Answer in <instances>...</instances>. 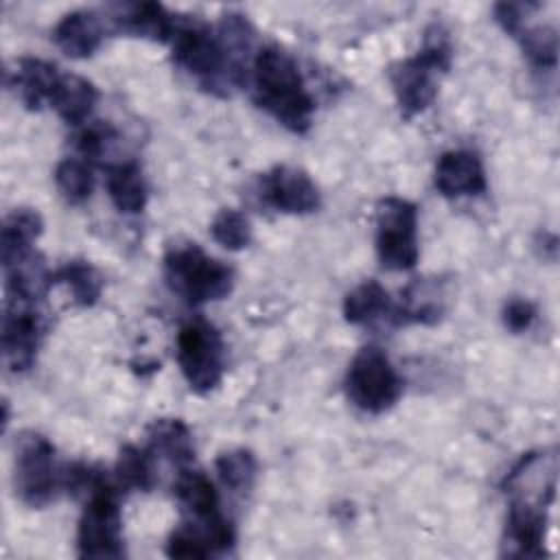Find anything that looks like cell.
I'll return each instance as SVG.
<instances>
[{"label":"cell","mask_w":560,"mask_h":560,"mask_svg":"<svg viewBox=\"0 0 560 560\" xmlns=\"http://www.w3.org/2000/svg\"><path fill=\"white\" fill-rule=\"evenodd\" d=\"M254 101L293 133H306L315 101L308 94L298 63L278 46H262L252 61Z\"/></svg>","instance_id":"1"},{"label":"cell","mask_w":560,"mask_h":560,"mask_svg":"<svg viewBox=\"0 0 560 560\" xmlns=\"http://www.w3.org/2000/svg\"><path fill=\"white\" fill-rule=\"evenodd\" d=\"M451 68V42L448 33L440 24H431L424 33V44L420 52L411 59L398 61L389 68V81L405 118L424 112L435 94V77Z\"/></svg>","instance_id":"2"},{"label":"cell","mask_w":560,"mask_h":560,"mask_svg":"<svg viewBox=\"0 0 560 560\" xmlns=\"http://www.w3.org/2000/svg\"><path fill=\"white\" fill-rule=\"evenodd\" d=\"M166 287L188 306L223 300L232 293L234 271L208 256L197 243L175 245L164 254Z\"/></svg>","instance_id":"3"},{"label":"cell","mask_w":560,"mask_h":560,"mask_svg":"<svg viewBox=\"0 0 560 560\" xmlns=\"http://www.w3.org/2000/svg\"><path fill=\"white\" fill-rule=\"evenodd\" d=\"M168 44L173 48V61L192 74L208 92L225 96L223 85H234L230 59L219 35H214L199 18L175 15V28Z\"/></svg>","instance_id":"4"},{"label":"cell","mask_w":560,"mask_h":560,"mask_svg":"<svg viewBox=\"0 0 560 560\" xmlns=\"http://www.w3.org/2000/svg\"><path fill=\"white\" fill-rule=\"evenodd\" d=\"M346 394L354 407L374 416L396 405L402 394V378L383 348L365 346L352 357L346 372Z\"/></svg>","instance_id":"5"},{"label":"cell","mask_w":560,"mask_h":560,"mask_svg":"<svg viewBox=\"0 0 560 560\" xmlns=\"http://www.w3.org/2000/svg\"><path fill=\"white\" fill-rule=\"evenodd\" d=\"M15 494L31 508L48 505L63 488V470L57 466V453L48 438L24 431L15 442Z\"/></svg>","instance_id":"6"},{"label":"cell","mask_w":560,"mask_h":560,"mask_svg":"<svg viewBox=\"0 0 560 560\" xmlns=\"http://www.w3.org/2000/svg\"><path fill=\"white\" fill-rule=\"evenodd\" d=\"M177 363L192 392L214 389L225 370V346L217 326L203 317L186 322L177 332Z\"/></svg>","instance_id":"7"},{"label":"cell","mask_w":560,"mask_h":560,"mask_svg":"<svg viewBox=\"0 0 560 560\" xmlns=\"http://www.w3.org/2000/svg\"><path fill=\"white\" fill-rule=\"evenodd\" d=\"M177 503L186 514V523L208 534L217 553H225L234 547L236 534L232 523L221 512V501L214 483L206 472L197 468H179L173 483Z\"/></svg>","instance_id":"8"},{"label":"cell","mask_w":560,"mask_h":560,"mask_svg":"<svg viewBox=\"0 0 560 560\" xmlns=\"http://www.w3.org/2000/svg\"><path fill=\"white\" fill-rule=\"evenodd\" d=\"M77 547L81 558H122V514L116 488L105 481L85 497L79 518Z\"/></svg>","instance_id":"9"},{"label":"cell","mask_w":560,"mask_h":560,"mask_svg":"<svg viewBox=\"0 0 560 560\" xmlns=\"http://www.w3.org/2000/svg\"><path fill=\"white\" fill-rule=\"evenodd\" d=\"M376 254L385 269H413L418 249V208L402 197H383L376 203Z\"/></svg>","instance_id":"10"},{"label":"cell","mask_w":560,"mask_h":560,"mask_svg":"<svg viewBox=\"0 0 560 560\" xmlns=\"http://www.w3.org/2000/svg\"><path fill=\"white\" fill-rule=\"evenodd\" d=\"M538 7L536 2H499L494 7V20L521 44L536 68L553 70L558 61V35L553 26L532 24V13Z\"/></svg>","instance_id":"11"},{"label":"cell","mask_w":560,"mask_h":560,"mask_svg":"<svg viewBox=\"0 0 560 560\" xmlns=\"http://www.w3.org/2000/svg\"><path fill=\"white\" fill-rule=\"evenodd\" d=\"M44 335L35 304L7 298L2 315V359L11 372H24L35 363Z\"/></svg>","instance_id":"12"},{"label":"cell","mask_w":560,"mask_h":560,"mask_svg":"<svg viewBox=\"0 0 560 560\" xmlns=\"http://www.w3.org/2000/svg\"><path fill=\"white\" fill-rule=\"evenodd\" d=\"M260 199L265 206L284 214H308L322 203L311 175L295 166H273L260 175Z\"/></svg>","instance_id":"13"},{"label":"cell","mask_w":560,"mask_h":560,"mask_svg":"<svg viewBox=\"0 0 560 560\" xmlns=\"http://www.w3.org/2000/svg\"><path fill=\"white\" fill-rule=\"evenodd\" d=\"M433 184L440 190V195L448 199L477 197L488 188L479 155L466 149H453L440 155L435 164Z\"/></svg>","instance_id":"14"},{"label":"cell","mask_w":560,"mask_h":560,"mask_svg":"<svg viewBox=\"0 0 560 560\" xmlns=\"http://www.w3.org/2000/svg\"><path fill=\"white\" fill-rule=\"evenodd\" d=\"M547 510L529 503L510 501L503 553L510 558H540L547 532Z\"/></svg>","instance_id":"15"},{"label":"cell","mask_w":560,"mask_h":560,"mask_svg":"<svg viewBox=\"0 0 560 560\" xmlns=\"http://www.w3.org/2000/svg\"><path fill=\"white\" fill-rule=\"evenodd\" d=\"M116 31L147 37L151 42H171L175 28V15H171L158 2H118L105 9Z\"/></svg>","instance_id":"16"},{"label":"cell","mask_w":560,"mask_h":560,"mask_svg":"<svg viewBox=\"0 0 560 560\" xmlns=\"http://www.w3.org/2000/svg\"><path fill=\"white\" fill-rule=\"evenodd\" d=\"M103 37H105V20L96 11H88V9L66 13L52 31L55 44L70 59L92 57L98 50Z\"/></svg>","instance_id":"17"},{"label":"cell","mask_w":560,"mask_h":560,"mask_svg":"<svg viewBox=\"0 0 560 560\" xmlns=\"http://www.w3.org/2000/svg\"><path fill=\"white\" fill-rule=\"evenodd\" d=\"M105 188H107L112 203L122 214H138L147 206V197H149L147 182H144L142 168L136 160H122V162L107 164Z\"/></svg>","instance_id":"18"},{"label":"cell","mask_w":560,"mask_h":560,"mask_svg":"<svg viewBox=\"0 0 560 560\" xmlns=\"http://www.w3.org/2000/svg\"><path fill=\"white\" fill-rule=\"evenodd\" d=\"M96 101L98 90L92 81L79 74H61L48 105L59 114L63 122L79 127L90 118Z\"/></svg>","instance_id":"19"},{"label":"cell","mask_w":560,"mask_h":560,"mask_svg":"<svg viewBox=\"0 0 560 560\" xmlns=\"http://www.w3.org/2000/svg\"><path fill=\"white\" fill-rule=\"evenodd\" d=\"M61 79V72L55 63L24 57L18 61L15 70V88L20 94V101L31 109L37 112L44 103H50V96Z\"/></svg>","instance_id":"20"},{"label":"cell","mask_w":560,"mask_h":560,"mask_svg":"<svg viewBox=\"0 0 560 560\" xmlns=\"http://www.w3.org/2000/svg\"><path fill=\"white\" fill-rule=\"evenodd\" d=\"M151 455L168 459L173 466L186 468L195 459V444L188 427L179 418H160L149 427Z\"/></svg>","instance_id":"21"},{"label":"cell","mask_w":560,"mask_h":560,"mask_svg":"<svg viewBox=\"0 0 560 560\" xmlns=\"http://www.w3.org/2000/svg\"><path fill=\"white\" fill-rule=\"evenodd\" d=\"M42 230H44V221L35 210L15 208L13 212H9L0 234L2 267H9L22 256H26L28 252H33V243L37 241Z\"/></svg>","instance_id":"22"},{"label":"cell","mask_w":560,"mask_h":560,"mask_svg":"<svg viewBox=\"0 0 560 560\" xmlns=\"http://www.w3.org/2000/svg\"><path fill=\"white\" fill-rule=\"evenodd\" d=\"M343 317L350 324H374L378 319L394 317V304L381 282L365 280L346 295Z\"/></svg>","instance_id":"23"},{"label":"cell","mask_w":560,"mask_h":560,"mask_svg":"<svg viewBox=\"0 0 560 560\" xmlns=\"http://www.w3.org/2000/svg\"><path fill=\"white\" fill-rule=\"evenodd\" d=\"M52 282H63L79 306H92L103 293V276L85 260H70L52 271Z\"/></svg>","instance_id":"24"},{"label":"cell","mask_w":560,"mask_h":560,"mask_svg":"<svg viewBox=\"0 0 560 560\" xmlns=\"http://www.w3.org/2000/svg\"><path fill=\"white\" fill-rule=\"evenodd\" d=\"M116 481L120 488L151 490L155 483L151 451L131 444L122 446L116 462Z\"/></svg>","instance_id":"25"},{"label":"cell","mask_w":560,"mask_h":560,"mask_svg":"<svg viewBox=\"0 0 560 560\" xmlns=\"http://www.w3.org/2000/svg\"><path fill=\"white\" fill-rule=\"evenodd\" d=\"M214 468H217V475H219L221 483L228 490H232L236 494H243L252 488V483L256 479L258 464H256V457H254L252 451L234 448V451L221 453L214 462Z\"/></svg>","instance_id":"26"},{"label":"cell","mask_w":560,"mask_h":560,"mask_svg":"<svg viewBox=\"0 0 560 560\" xmlns=\"http://www.w3.org/2000/svg\"><path fill=\"white\" fill-rule=\"evenodd\" d=\"M55 184L66 201L83 203L94 190V173L85 160L66 158L55 168Z\"/></svg>","instance_id":"27"},{"label":"cell","mask_w":560,"mask_h":560,"mask_svg":"<svg viewBox=\"0 0 560 560\" xmlns=\"http://www.w3.org/2000/svg\"><path fill=\"white\" fill-rule=\"evenodd\" d=\"M210 234L221 247H225L230 252H238L249 245L252 225H249V219L241 210L223 208L214 217V221L210 225Z\"/></svg>","instance_id":"28"},{"label":"cell","mask_w":560,"mask_h":560,"mask_svg":"<svg viewBox=\"0 0 560 560\" xmlns=\"http://www.w3.org/2000/svg\"><path fill=\"white\" fill-rule=\"evenodd\" d=\"M166 553L171 558H208V556H214L217 551L206 532L184 521L168 536Z\"/></svg>","instance_id":"29"},{"label":"cell","mask_w":560,"mask_h":560,"mask_svg":"<svg viewBox=\"0 0 560 560\" xmlns=\"http://www.w3.org/2000/svg\"><path fill=\"white\" fill-rule=\"evenodd\" d=\"M114 140H118V133L112 125L94 122V125H88L85 129H81V133L77 136V149L85 158V162L101 160Z\"/></svg>","instance_id":"30"},{"label":"cell","mask_w":560,"mask_h":560,"mask_svg":"<svg viewBox=\"0 0 560 560\" xmlns=\"http://www.w3.org/2000/svg\"><path fill=\"white\" fill-rule=\"evenodd\" d=\"M536 319V306L529 300L514 298L503 308V324L512 332H525Z\"/></svg>","instance_id":"31"}]
</instances>
